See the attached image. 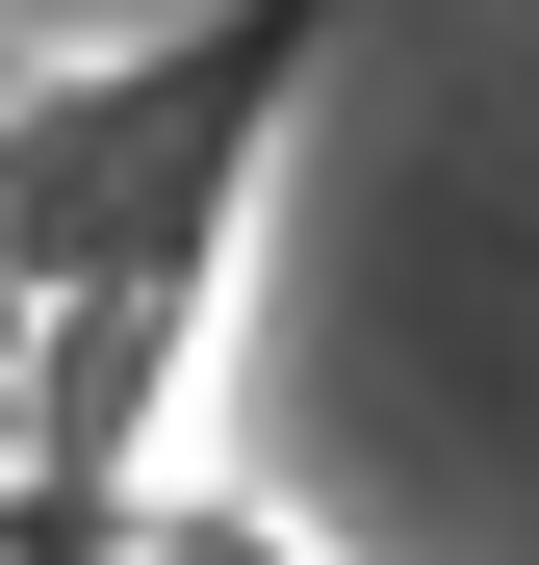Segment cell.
<instances>
[{"label":"cell","mask_w":539,"mask_h":565,"mask_svg":"<svg viewBox=\"0 0 539 565\" xmlns=\"http://www.w3.org/2000/svg\"><path fill=\"white\" fill-rule=\"evenodd\" d=\"M309 26H206V52H104V77H26L0 104V282L77 309V282H206L231 154L283 129Z\"/></svg>","instance_id":"1"},{"label":"cell","mask_w":539,"mask_h":565,"mask_svg":"<svg viewBox=\"0 0 539 565\" xmlns=\"http://www.w3.org/2000/svg\"><path fill=\"white\" fill-rule=\"evenodd\" d=\"M180 309H206V282H77V309H26V462L129 489V437H154V386H180Z\"/></svg>","instance_id":"2"},{"label":"cell","mask_w":539,"mask_h":565,"mask_svg":"<svg viewBox=\"0 0 539 565\" xmlns=\"http://www.w3.org/2000/svg\"><path fill=\"white\" fill-rule=\"evenodd\" d=\"M129 565H283V540H257V514H154Z\"/></svg>","instance_id":"3"},{"label":"cell","mask_w":539,"mask_h":565,"mask_svg":"<svg viewBox=\"0 0 539 565\" xmlns=\"http://www.w3.org/2000/svg\"><path fill=\"white\" fill-rule=\"evenodd\" d=\"M0 104H26V77H0Z\"/></svg>","instance_id":"4"}]
</instances>
